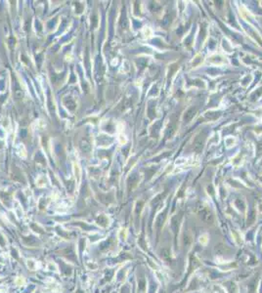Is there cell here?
I'll list each match as a JSON object with an SVG mask.
<instances>
[{
  "mask_svg": "<svg viewBox=\"0 0 262 293\" xmlns=\"http://www.w3.org/2000/svg\"><path fill=\"white\" fill-rule=\"evenodd\" d=\"M207 241H209V238H207V235H204L199 237V242H201L203 245H206Z\"/></svg>",
  "mask_w": 262,
  "mask_h": 293,
  "instance_id": "obj_3",
  "label": "cell"
},
{
  "mask_svg": "<svg viewBox=\"0 0 262 293\" xmlns=\"http://www.w3.org/2000/svg\"><path fill=\"white\" fill-rule=\"evenodd\" d=\"M194 115H195V111L192 109V110L188 111L187 113L185 114V119H186V120H190L193 117H194Z\"/></svg>",
  "mask_w": 262,
  "mask_h": 293,
  "instance_id": "obj_2",
  "label": "cell"
},
{
  "mask_svg": "<svg viewBox=\"0 0 262 293\" xmlns=\"http://www.w3.org/2000/svg\"><path fill=\"white\" fill-rule=\"evenodd\" d=\"M80 148L84 151H89L90 149H91V146H90V144L86 140H82V142L80 143Z\"/></svg>",
  "mask_w": 262,
  "mask_h": 293,
  "instance_id": "obj_1",
  "label": "cell"
}]
</instances>
